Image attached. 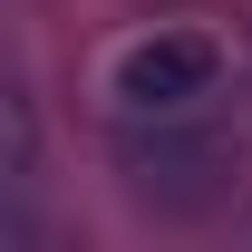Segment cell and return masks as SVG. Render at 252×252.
Here are the masks:
<instances>
[{"label":"cell","instance_id":"7a4b0ae2","mask_svg":"<svg viewBox=\"0 0 252 252\" xmlns=\"http://www.w3.org/2000/svg\"><path fill=\"white\" fill-rule=\"evenodd\" d=\"M223 39L214 30H185V20H165V30H136L107 59V107L117 117H175V107H204L223 97Z\"/></svg>","mask_w":252,"mask_h":252},{"label":"cell","instance_id":"6da1fadb","mask_svg":"<svg viewBox=\"0 0 252 252\" xmlns=\"http://www.w3.org/2000/svg\"><path fill=\"white\" fill-rule=\"evenodd\" d=\"M243 156H252L243 126H223L214 97L175 107V117H117V175L156 214H214L223 194L243 185Z\"/></svg>","mask_w":252,"mask_h":252}]
</instances>
